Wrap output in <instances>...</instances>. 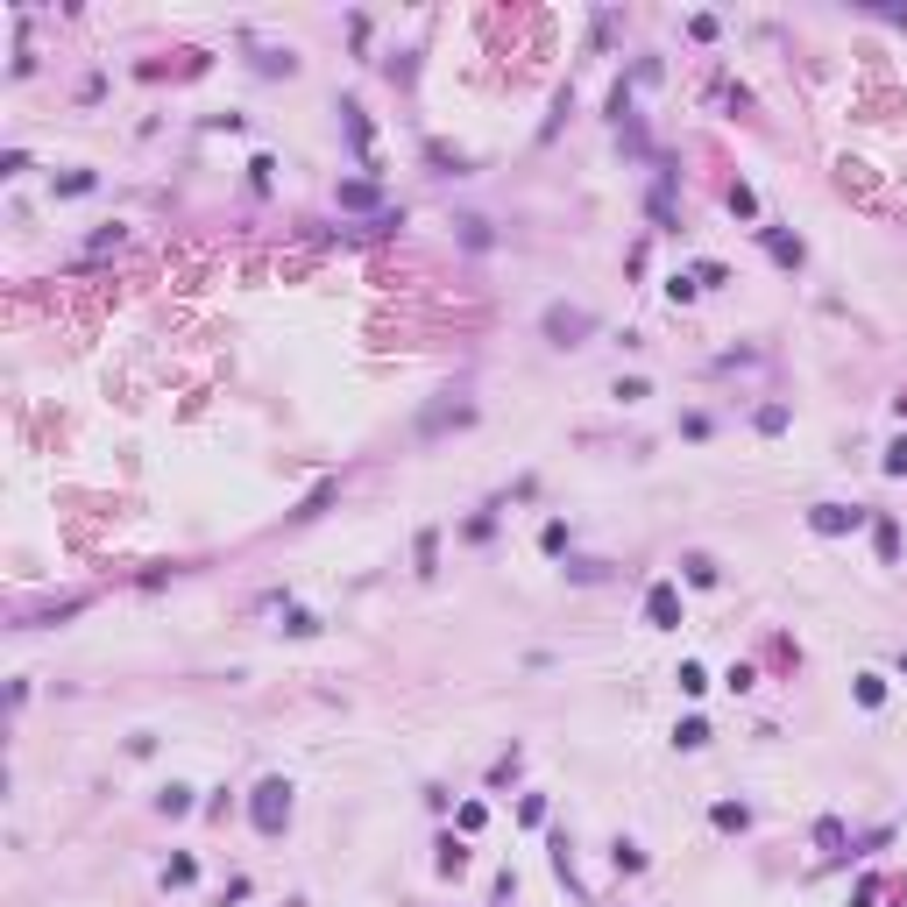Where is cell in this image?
I'll return each mask as SVG.
<instances>
[{"label": "cell", "mask_w": 907, "mask_h": 907, "mask_svg": "<svg viewBox=\"0 0 907 907\" xmlns=\"http://www.w3.org/2000/svg\"><path fill=\"white\" fill-rule=\"evenodd\" d=\"M249 815H256V830H263V837H277L284 822H291V787H284V780H263L256 801H249Z\"/></svg>", "instance_id": "6da1fadb"}, {"label": "cell", "mask_w": 907, "mask_h": 907, "mask_svg": "<svg viewBox=\"0 0 907 907\" xmlns=\"http://www.w3.org/2000/svg\"><path fill=\"white\" fill-rule=\"evenodd\" d=\"M589 326H596V319H589L582 305H553V312H546V334H553L560 348H574V341L589 334Z\"/></svg>", "instance_id": "7a4b0ae2"}, {"label": "cell", "mask_w": 907, "mask_h": 907, "mask_svg": "<svg viewBox=\"0 0 907 907\" xmlns=\"http://www.w3.org/2000/svg\"><path fill=\"white\" fill-rule=\"evenodd\" d=\"M808 525L837 539V532H851V525H865V511H851V504H815V511H808Z\"/></svg>", "instance_id": "3957f363"}, {"label": "cell", "mask_w": 907, "mask_h": 907, "mask_svg": "<svg viewBox=\"0 0 907 907\" xmlns=\"http://www.w3.org/2000/svg\"><path fill=\"white\" fill-rule=\"evenodd\" d=\"M645 617H652V624H681V596H674V582H659V589L645 596Z\"/></svg>", "instance_id": "277c9868"}, {"label": "cell", "mask_w": 907, "mask_h": 907, "mask_svg": "<svg viewBox=\"0 0 907 907\" xmlns=\"http://www.w3.org/2000/svg\"><path fill=\"white\" fill-rule=\"evenodd\" d=\"M766 249H773V263H787V270L801 263V241H794L787 227H766Z\"/></svg>", "instance_id": "5b68a950"}, {"label": "cell", "mask_w": 907, "mask_h": 907, "mask_svg": "<svg viewBox=\"0 0 907 907\" xmlns=\"http://www.w3.org/2000/svg\"><path fill=\"white\" fill-rule=\"evenodd\" d=\"M858 702L879 709V702H886V681H879V674H858Z\"/></svg>", "instance_id": "8992f818"}, {"label": "cell", "mask_w": 907, "mask_h": 907, "mask_svg": "<svg viewBox=\"0 0 907 907\" xmlns=\"http://www.w3.org/2000/svg\"><path fill=\"white\" fill-rule=\"evenodd\" d=\"M681 745H688V752H695V745H709V723H702V716H688V723H681Z\"/></svg>", "instance_id": "52a82bcc"}, {"label": "cell", "mask_w": 907, "mask_h": 907, "mask_svg": "<svg viewBox=\"0 0 907 907\" xmlns=\"http://www.w3.org/2000/svg\"><path fill=\"white\" fill-rule=\"evenodd\" d=\"M341 206H376V185H341Z\"/></svg>", "instance_id": "ba28073f"}, {"label": "cell", "mask_w": 907, "mask_h": 907, "mask_svg": "<svg viewBox=\"0 0 907 907\" xmlns=\"http://www.w3.org/2000/svg\"><path fill=\"white\" fill-rule=\"evenodd\" d=\"M886 475H907V440H893V447H886Z\"/></svg>", "instance_id": "9c48e42d"}]
</instances>
